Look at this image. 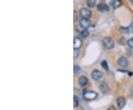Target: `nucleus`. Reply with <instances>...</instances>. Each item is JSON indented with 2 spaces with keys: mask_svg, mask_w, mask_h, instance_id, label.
Listing matches in <instances>:
<instances>
[{
  "mask_svg": "<svg viewBox=\"0 0 133 110\" xmlns=\"http://www.w3.org/2000/svg\"><path fill=\"white\" fill-rule=\"evenodd\" d=\"M82 45V40L78 37H75L73 39V49L78 50Z\"/></svg>",
  "mask_w": 133,
  "mask_h": 110,
  "instance_id": "nucleus-5",
  "label": "nucleus"
},
{
  "mask_svg": "<svg viewBox=\"0 0 133 110\" xmlns=\"http://www.w3.org/2000/svg\"><path fill=\"white\" fill-rule=\"evenodd\" d=\"M130 2H131L133 4V0H130Z\"/></svg>",
  "mask_w": 133,
  "mask_h": 110,
  "instance_id": "nucleus-25",
  "label": "nucleus"
},
{
  "mask_svg": "<svg viewBox=\"0 0 133 110\" xmlns=\"http://www.w3.org/2000/svg\"><path fill=\"white\" fill-rule=\"evenodd\" d=\"M118 64L122 67H126L129 65V62L126 58H125L124 56H121L118 59Z\"/></svg>",
  "mask_w": 133,
  "mask_h": 110,
  "instance_id": "nucleus-6",
  "label": "nucleus"
},
{
  "mask_svg": "<svg viewBox=\"0 0 133 110\" xmlns=\"http://www.w3.org/2000/svg\"><path fill=\"white\" fill-rule=\"evenodd\" d=\"M79 104V100H78V98L76 97V96H74V98H73V106L74 107H77Z\"/></svg>",
  "mask_w": 133,
  "mask_h": 110,
  "instance_id": "nucleus-16",
  "label": "nucleus"
},
{
  "mask_svg": "<svg viewBox=\"0 0 133 110\" xmlns=\"http://www.w3.org/2000/svg\"><path fill=\"white\" fill-rule=\"evenodd\" d=\"M108 110H116V108H115L114 106H110V107L108 108Z\"/></svg>",
  "mask_w": 133,
  "mask_h": 110,
  "instance_id": "nucleus-22",
  "label": "nucleus"
},
{
  "mask_svg": "<svg viewBox=\"0 0 133 110\" xmlns=\"http://www.w3.org/2000/svg\"><path fill=\"white\" fill-rule=\"evenodd\" d=\"M91 76L93 80H98L100 79L102 77H103V72L100 70H95L92 72L91 73Z\"/></svg>",
  "mask_w": 133,
  "mask_h": 110,
  "instance_id": "nucleus-4",
  "label": "nucleus"
},
{
  "mask_svg": "<svg viewBox=\"0 0 133 110\" xmlns=\"http://www.w3.org/2000/svg\"><path fill=\"white\" fill-rule=\"evenodd\" d=\"M102 43H103L104 47H105L106 49H107V50L112 49V48L114 47V46H115L114 41H113L112 38H110V37H105V38L103 39Z\"/></svg>",
  "mask_w": 133,
  "mask_h": 110,
  "instance_id": "nucleus-1",
  "label": "nucleus"
},
{
  "mask_svg": "<svg viewBox=\"0 0 133 110\" xmlns=\"http://www.w3.org/2000/svg\"><path fill=\"white\" fill-rule=\"evenodd\" d=\"M127 45L130 47V48L133 49V38H130V39L127 41Z\"/></svg>",
  "mask_w": 133,
  "mask_h": 110,
  "instance_id": "nucleus-18",
  "label": "nucleus"
},
{
  "mask_svg": "<svg viewBox=\"0 0 133 110\" xmlns=\"http://www.w3.org/2000/svg\"><path fill=\"white\" fill-rule=\"evenodd\" d=\"M132 94H133V86H132Z\"/></svg>",
  "mask_w": 133,
  "mask_h": 110,
  "instance_id": "nucleus-24",
  "label": "nucleus"
},
{
  "mask_svg": "<svg viewBox=\"0 0 133 110\" xmlns=\"http://www.w3.org/2000/svg\"><path fill=\"white\" fill-rule=\"evenodd\" d=\"M79 25L82 27L84 29H87L90 26V23L88 19L86 18H82L79 21Z\"/></svg>",
  "mask_w": 133,
  "mask_h": 110,
  "instance_id": "nucleus-10",
  "label": "nucleus"
},
{
  "mask_svg": "<svg viewBox=\"0 0 133 110\" xmlns=\"http://www.w3.org/2000/svg\"><path fill=\"white\" fill-rule=\"evenodd\" d=\"M98 94L94 91H87L84 93V98L86 100H94L97 98Z\"/></svg>",
  "mask_w": 133,
  "mask_h": 110,
  "instance_id": "nucleus-3",
  "label": "nucleus"
},
{
  "mask_svg": "<svg viewBox=\"0 0 133 110\" xmlns=\"http://www.w3.org/2000/svg\"><path fill=\"white\" fill-rule=\"evenodd\" d=\"M79 14H80V16L82 17V18H86V19L90 18V16L92 15L91 10H89L88 8H82L80 10Z\"/></svg>",
  "mask_w": 133,
  "mask_h": 110,
  "instance_id": "nucleus-2",
  "label": "nucleus"
},
{
  "mask_svg": "<svg viewBox=\"0 0 133 110\" xmlns=\"http://www.w3.org/2000/svg\"><path fill=\"white\" fill-rule=\"evenodd\" d=\"M97 8L98 10H99L100 12H102V13H105V12H108L110 8H109V6L105 4V3H100L97 5Z\"/></svg>",
  "mask_w": 133,
  "mask_h": 110,
  "instance_id": "nucleus-7",
  "label": "nucleus"
},
{
  "mask_svg": "<svg viewBox=\"0 0 133 110\" xmlns=\"http://www.w3.org/2000/svg\"><path fill=\"white\" fill-rule=\"evenodd\" d=\"M129 28H130V31H132L133 32V22H132V23L130 24V25L128 27Z\"/></svg>",
  "mask_w": 133,
  "mask_h": 110,
  "instance_id": "nucleus-21",
  "label": "nucleus"
},
{
  "mask_svg": "<svg viewBox=\"0 0 133 110\" xmlns=\"http://www.w3.org/2000/svg\"><path fill=\"white\" fill-rule=\"evenodd\" d=\"M80 70H81L80 66H78V65H75V66H74L73 71H74V72H75V73H78V72H80Z\"/></svg>",
  "mask_w": 133,
  "mask_h": 110,
  "instance_id": "nucleus-19",
  "label": "nucleus"
},
{
  "mask_svg": "<svg viewBox=\"0 0 133 110\" xmlns=\"http://www.w3.org/2000/svg\"><path fill=\"white\" fill-rule=\"evenodd\" d=\"M99 90L100 92H102L103 93H105V94L109 93L110 92V89L106 83H102V84H100Z\"/></svg>",
  "mask_w": 133,
  "mask_h": 110,
  "instance_id": "nucleus-8",
  "label": "nucleus"
},
{
  "mask_svg": "<svg viewBox=\"0 0 133 110\" xmlns=\"http://www.w3.org/2000/svg\"><path fill=\"white\" fill-rule=\"evenodd\" d=\"M117 104H118V106L120 110L123 109L126 104V100L124 97H119L117 99Z\"/></svg>",
  "mask_w": 133,
  "mask_h": 110,
  "instance_id": "nucleus-9",
  "label": "nucleus"
},
{
  "mask_svg": "<svg viewBox=\"0 0 133 110\" xmlns=\"http://www.w3.org/2000/svg\"><path fill=\"white\" fill-rule=\"evenodd\" d=\"M73 55H74V58H77L78 57V55H79V52H78V50H75L74 49V51H73Z\"/></svg>",
  "mask_w": 133,
  "mask_h": 110,
  "instance_id": "nucleus-20",
  "label": "nucleus"
},
{
  "mask_svg": "<svg viewBox=\"0 0 133 110\" xmlns=\"http://www.w3.org/2000/svg\"><path fill=\"white\" fill-rule=\"evenodd\" d=\"M87 83H88V79L86 76H82V77H80V78L78 79V84L82 87L85 86Z\"/></svg>",
  "mask_w": 133,
  "mask_h": 110,
  "instance_id": "nucleus-11",
  "label": "nucleus"
},
{
  "mask_svg": "<svg viewBox=\"0 0 133 110\" xmlns=\"http://www.w3.org/2000/svg\"><path fill=\"white\" fill-rule=\"evenodd\" d=\"M89 34H90V32L88 31V30H87V29H85L84 30H83V31L80 33L81 36H82V37H83V38H86V37H87V36H89Z\"/></svg>",
  "mask_w": 133,
  "mask_h": 110,
  "instance_id": "nucleus-15",
  "label": "nucleus"
},
{
  "mask_svg": "<svg viewBox=\"0 0 133 110\" xmlns=\"http://www.w3.org/2000/svg\"><path fill=\"white\" fill-rule=\"evenodd\" d=\"M100 65H101V66L103 67V69H104L105 70H108L109 66H108V64L106 63V61H103V62L100 63Z\"/></svg>",
  "mask_w": 133,
  "mask_h": 110,
  "instance_id": "nucleus-17",
  "label": "nucleus"
},
{
  "mask_svg": "<svg viewBox=\"0 0 133 110\" xmlns=\"http://www.w3.org/2000/svg\"><path fill=\"white\" fill-rule=\"evenodd\" d=\"M119 30H120V32L121 33H123V34H130V32H131L129 28L121 27V28H120Z\"/></svg>",
  "mask_w": 133,
  "mask_h": 110,
  "instance_id": "nucleus-14",
  "label": "nucleus"
},
{
  "mask_svg": "<svg viewBox=\"0 0 133 110\" xmlns=\"http://www.w3.org/2000/svg\"><path fill=\"white\" fill-rule=\"evenodd\" d=\"M76 17H77V13L76 11H74V21L76 20Z\"/></svg>",
  "mask_w": 133,
  "mask_h": 110,
  "instance_id": "nucleus-23",
  "label": "nucleus"
},
{
  "mask_svg": "<svg viewBox=\"0 0 133 110\" xmlns=\"http://www.w3.org/2000/svg\"><path fill=\"white\" fill-rule=\"evenodd\" d=\"M96 4V0H87L86 1V4L90 8H94Z\"/></svg>",
  "mask_w": 133,
  "mask_h": 110,
  "instance_id": "nucleus-13",
  "label": "nucleus"
},
{
  "mask_svg": "<svg viewBox=\"0 0 133 110\" xmlns=\"http://www.w3.org/2000/svg\"><path fill=\"white\" fill-rule=\"evenodd\" d=\"M112 7L114 9H117L122 5V2H121V0H114L112 2Z\"/></svg>",
  "mask_w": 133,
  "mask_h": 110,
  "instance_id": "nucleus-12",
  "label": "nucleus"
}]
</instances>
